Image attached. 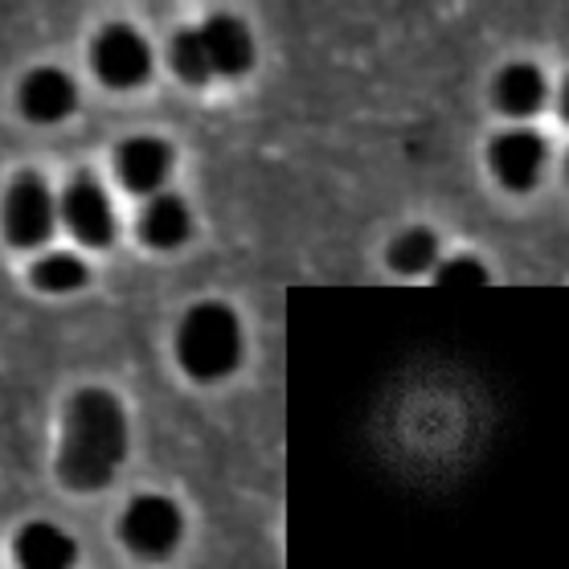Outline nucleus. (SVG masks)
Listing matches in <instances>:
<instances>
[{
  "label": "nucleus",
  "mask_w": 569,
  "mask_h": 569,
  "mask_svg": "<svg viewBox=\"0 0 569 569\" xmlns=\"http://www.w3.org/2000/svg\"><path fill=\"white\" fill-rule=\"evenodd\" d=\"M492 99H496V107L512 119L537 116L541 103H545L541 70H537V66H525V62L500 70V78H496V87H492Z\"/></svg>",
  "instance_id": "ddd939ff"
},
{
  "label": "nucleus",
  "mask_w": 569,
  "mask_h": 569,
  "mask_svg": "<svg viewBox=\"0 0 569 569\" xmlns=\"http://www.w3.org/2000/svg\"><path fill=\"white\" fill-rule=\"evenodd\" d=\"M435 279H439L442 287H483L488 283V271L479 267V259L459 254V259L435 262Z\"/></svg>",
  "instance_id": "f3484780"
},
{
  "label": "nucleus",
  "mask_w": 569,
  "mask_h": 569,
  "mask_svg": "<svg viewBox=\"0 0 569 569\" xmlns=\"http://www.w3.org/2000/svg\"><path fill=\"white\" fill-rule=\"evenodd\" d=\"M172 160L177 152L160 136H131L116 148V172L131 193H160L172 172Z\"/></svg>",
  "instance_id": "6e6552de"
},
{
  "label": "nucleus",
  "mask_w": 569,
  "mask_h": 569,
  "mask_svg": "<svg viewBox=\"0 0 569 569\" xmlns=\"http://www.w3.org/2000/svg\"><path fill=\"white\" fill-rule=\"evenodd\" d=\"M58 218L66 221V230L74 233L82 247L107 250L116 242V206L91 172H78L74 181L66 184V193L58 197Z\"/></svg>",
  "instance_id": "20e7f679"
},
{
  "label": "nucleus",
  "mask_w": 569,
  "mask_h": 569,
  "mask_svg": "<svg viewBox=\"0 0 569 569\" xmlns=\"http://www.w3.org/2000/svg\"><path fill=\"white\" fill-rule=\"evenodd\" d=\"M439 262V233L435 230H422V226H415V230H406L389 247V267L401 274H422L430 271Z\"/></svg>",
  "instance_id": "2eb2a0df"
},
{
  "label": "nucleus",
  "mask_w": 569,
  "mask_h": 569,
  "mask_svg": "<svg viewBox=\"0 0 569 569\" xmlns=\"http://www.w3.org/2000/svg\"><path fill=\"white\" fill-rule=\"evenodd\" d=\"M91 70L111 91H131L152 78V46L143 41L140 29L107 26L91 46Z\"/></svg>",
  "instance_id": "39448f33"
},
{
  "label": "nucleus",
  "mask_w": 569,
  "mask_h": 569,
  "mask_svg": "<svg viewBox=\"0 0 569 569\" xmlns=\"http://www.w3.org/2000/svg\"><path fill=\"white\" fill-rule=\"evenodd\" d=\"M87 279H91L87 262L78 259V254H66V250H53V254L33 262V287L50 291V296L78 291V287H87Z\"/></svg>",
  "instance_id": "4468645a"
},
{
  "label": "nucleus",
  "mask_w": 569,
  "mask_h": 569,
  "mask_svg": "<svg viewBox=\"0 0 569 569\" xmlns=\"http://www.w3.org/2000/svg\"><path fill=\"white\" fill-rule=\"evenodd\" d=\"M17 103H21V116H26L29 123H58V119H66L70 111H74L78 87L66 70H58V66H41V70L21 78Z\"/></svg>",
  "instance_id": "1a4fd4ad"
},
{
  "label": "nucleus",
  "mask_w": 569,
  "mask_h": 569,
  "mask_svg": "<svg viewBox=\"0 0 569 569\" xmlns=\"http://www.w3.org/2000/svg\"><path fill=\"white\" fill-rule=\"evenodd\" d=\"M0 226H4L9 247L17 250H33L50 242L53 230H58V197H53L50 181L41 172L13 177L4 206H0Z\"/></svg>",
  "instance_id": "7ed1b4c3"
},
{
  "label": "nucleus",
  "mask_w": 569,
  "mask_h": 569,
  "mask_svg": "<svg viewBox=\"0 0 569 569\" xmlns=\"http://www.w3.org/2000/svg\"><path fill=\"white\" fill-rule=\"evenodd\" d=\"M169 62H172V70H177V78H181V82H189V87H206L209 78H213L206 41H201V33H197V29H181V33L172 38Z\"/></svg>",
  "instance_id": "dca6fc26"
},
{
  "label": "nucleus",
  "mask_w": 569,
  "mask_h": 569,
  "mask_svg": "<svg viewBox=\"0 0 569 569\" xmlns=\"http://www.w3.org/2000/svg\"><path fill=\"white\" fill-rule=\"evenodd\" d=\"M119 532H123V545H128L131 553L164 557L181 541L184 517L169 496H140V500L128 505V512L119 520Z\"/></svg>",
  "instance_id": "423d86ee"
},
{
  "label": "nucleus",
  "mask_w": 569,
  "mask_h": 569,
  "mask_svg": "<svg viewBox=\"0 0 569 569\" xmlns=\"http://www.w3.org/2000/svg\"><path fill=\"white\" fill-rule=\"evenodd\" d=\"M545 160H549V148H545L541 136L529 128H512V131H505V136H496L492 152H488V164H492L496 181L505 184V189H517V193L541 181Z\"/></svg>",
  "instance_id": "0eeeda50"
},
{
  "label": "nucleus",
  "mask_w": 569,
  "mask_h": 569,
  "mask_svg": "<svg viewBox=\"0 0 569 569\" xmlns=\"http://www.w3.org/2000/svg\"><path fill=\"white\" fill-rule=\"evenodd\" d=\"M128 455V415L116 393L78 389L62 418V451L58 476L74 492H99L119 476Z\"/></svg>",
  "instance_id": "f257e3e1"
},
{
  "label": "nucleus",
  "mask_w": 569,
  "mask_h": 569,
  "mask_svg": "<svg viewBox=\"0 0 569 569\" xmlns=\"http://www.w3.org/2000/svg\"><path fill=\"white\" fill-rule=\"evenodd\" d=\"M201 41H206V53H209V66H213V74H247L250 66H254V38H250V29L242 17H230V13H213L206 26L197 29Z\"/></svg>",
  "instance_id": "9d476101"
},
{
  "label": "nucleus",
  "mask_w": 569,
  "mask_h": 569,
  "mask_svg": "<svg viewBox=\"0 0 569 569\" xmlns=\"http://www.w3.org/2000/svg\"><path fill=\"white\" fill-rule=\"evenodd\" d=\"M177 361L193 381H221L242 365V323L226 303H197L177 328Z\"/></svg>",
  "instance_id": "f03ea898"
},
{
  "label": "nucleus",
  "mask_w": 569,
  "mask_h": 569,
  "mask_svg": "<svg viewBox=\"0 0 569 569\" xmlns=\"http://www.w3.org/2000/svg\"><path fill=\"white\" fill-rule=\"evenodd\" d=\"M13 553L17 566L26 569H70L78 557V545L58 525H50V520H33V525L21 529Z\"/></svg>",
  "instance_id": "f8f14e48"
},
{
  "label": "nucleus",
  "mask_w": 569,
  "mask_h": 569,
  "mask_svg": "<svg viewBox=\"0 0 569 569\" xmlns=\"http://www.w3.org/2000/svg\"><path fill=\"white\" fill-rule=\"evenodd\" d=\"M193 233V209L177 193H152V201L140 213V238L152 250H177Z\"/></svg>",
  "instance_id": "9b49d317"
}]
</instances>
